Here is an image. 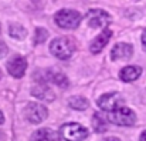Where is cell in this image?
I'll return each instance as SVG.
<instances>
[{
    "mask_svg": "<svg viewBox=\"0 0 146 141\" xmlns=\"http://www.w3.org/2000/svg\"><path fill=\"white\" fill-rule=\"evenodd\" d=\"M74 43L70 37H58L54 39L50 44L51 53L60 60H68L74 53Z\"/></svg>",
    "mask_w": 146,
    "mask_h": 141,
    "instance_id": "obj_1",
    "label": "cell"
},
{
    "mask_svg": "<svg viewBox=\"0 0 146 141\" xmlns=\"http://www.w3.org/2000/svg\"><path fill=\"white\" fill-rule=\"evenodd\" d=\"M106 121H111V123H113V124H116V126L129 127V126H133V124H135L136 115H135V113H133L131 108H128V107H118L116 110L108 113Z\"/></svg>",
    "mask_w": 146,
    "mask_h": 141,
    "instance_id": "obj_2",
    "label": "cell"
},
{
    "mask_svg": "<svg viewBox=\"0 0 146 141\" xmlns=\"http://www.w3.org/2000/svg\"><path fill=\"white\" fill-rule=\"evenodd\" d=\"M60 136L65 141H82L88 137V131L78 123H67L61 126Z\"/></svg>",
    "mask_w": 146,
    "mask_h": 141,
    "instance_id": "obj_3",
    "label": "cell"
},
{
    "mask_svg": "<svg viewBox=\"0 0 146 141\" xmlns=\"http://www.w3.org/2000/svg\"><path fill=\"white\" fill-rule=\"evenodd\" d=\"M55 23L61 27V29H75L80 26L82 16L75 11V10H70V9H64L57 11L55 14Z\"/></svg>",
    "mask_w": 146,
    "mask_h": 141,
    "instance_id": "obj_4",
    "label": "cell"
},
{
    "mask_svg": "<svg viewBox=\"0 0 146 141\" xmlns=\"http://www.w3.org/2000/svg\"><path fill=\"white\" fill-rule=\"evenodd\" d=\"M24 115L26 118L33 123V124H38L41 121H44L48 115V111L44 105L38 104V103H30L27 104V107L24 108Z\"/></svg>",
    "mask_w": 146,
    "mask_h": 141,
    "instance_id": "obj_5",
    "label": "cell"
},
{
    "mask_svg": "<svg viewBox=\"0 0 146 141\" xmlns=\"http://www.w3.org/2000/svg\"><path fill=\"white\" fill-rule=\"evenodd\" d=\"M87 24L92 29H97V27H102L105 29L109 23H111V17L106 11L101 10V9H92L87 13Z\"/></svg>",
    "mask_w": 146,
    "mask_h": 141,
    "instance_id": "obj_6",
    "label": "cell"
},
{
    "mask_svg": "<svg viewBox=\"0 0 146 141\" xmlns=\"http://www.w3.org/2000/svg\"><path fill=\"white\" fill-rule=\"evenodd\" d=\"M98 107L104 111H113L118 107H122L123 104V98L121 97V94L118 93H109V94H102L97 100Z\"/></svg>",
    "mask_w": 146,
    "mask_h": 141,
    "instance_id": "obj_7",
    "label": "cell"
},
{
    "mask_svg": "<svg viewBox=\"0 0 146 141\" xmlns=\"http://www.w3.org/2000/svg\"><path fill=\"white\" fill-rule=\"evenodd\" d=\"M26 68H27V61L21 56H14L7 61V71L16 79L23 77L26 73Z\"/></svg>",
    "mask_w": 146,
    "mask_h": 141,
    "instance_id": "obj_8",
    "label": "cell"
},
{
    "mask_svg": "<svg viewBox=\"0 0 146 141\" xmlns=\"http://www.w3.org/2000/svg\"><path fill=\"white\" fill-rule=\"evenodd\" d=\"M133 54V47L128 43H118L111 50V58L113 61L118 60H129Z\"/></svg>",
    "mask_w": 146,
    "mask_h": 141,
    "instance_id": "obj_9",
    "label": "cell"
},
{
    "mask_svg": "<svg viewBox=\"0 0 146 141\" xmlns=\"http://www.w3.org/2000/svg\"><path fill=\"white\" fill-rule=\"evenodd\" d=\"M141 74H142V68L139 66H126L121 70L119 77L125 83H132V81L138 80L141 77Z\"/></svg>",
    "mask_w": 146,
    "mask_h": 141,
    "instance_id": "obj_10",
    "label": "cell"
},
{
    "mask_svg": "<svg viewBox=\"0 0 146 141\" xmlns=\"http://www.w3.org/2000/svg\"><path fill=\"white\" fill-rule=\"evenodd\" d=\"M111 36H112V32H111L109 29H104V30H102V33H101L97 39H95V40L91 43V46H90L91 53H92V54H97V53H99L104 47L108 44V42H109Z\"/></svg>",
    "mask_w": 146,
    "mask_h": 141,
    "instance_id": "obj_11",
    "label": "cell"
},
{
    "mask_svg": "<svg viewBox=\"0 0 146 141\" xmlns=\"http://www.w3.org/2000/svg\"><path fill=\"white\" fill-rule=\"evenodd\" d=\"M31 94H33L34 97H37V98H40V100H43V101H48V103L55 98L52 90L50 89L48 86H46V84H37V86L31 90Z\"/></svg>",
    "mask_w": 146,
    "mask_h": 141,
    "instance_id": "obj_12",
    "label": "cell"
},
{
    "mask_svg": "<svg viewBox=\"0 0 146 141\" xmlns=\"http://www.w3.org/2000/svg\"><path fill=\"white\" fill-rule=\"evenodd\" d=\"M46 74V80L51 81L60 87H68V79L64 76V73L61 71H57V70H47Z\"/></svg>",
    "mask_w": 146,
    "mask_h": 141,
    "instance_id": "obj_13",
    "label": "cell"
},
{
    "mask_svg": "<svg viewBox=\"0 0 146 141\" xmlns=\"http://www.w3.org/2000/svg\"><path fill=\"white\" fill-rule=\"evenodd\" d=\"M30 141H58V137L52 130L41 128L33 133V136L30 137Z\"/></svg>",
    "mask_w": 146,
    "mask_h": 141,
    "instance_id": "obj_14",
    "label": "cell"
},
{
    "mask_svg": "<svg viewBox=\"0 0 146 141\" xmlns=\"http://www.w3.org/2000/svg\"><path fill=\"white\" fill-rule=\"evenodd\" d=\"M92 128L97 131V133H105L106 128H108V121L106 118H104L101 114L95 113L92 115Z\"/></svg>",
    "mask_w": 146,
    "mask_h": 141,
    "instance_id": "obj_15",
    "label": "cell"
},
{
    "mask_svg": "<svg viewBox=\"0 0 146 141\" xmlns=\"http://www.w3.org/2000/svg\"><path fill=\"white\" fill-rule=\"evenodd\" d=\"M68 104H70L71 108L80 110V111L88 108V100L85 97H82V95H74V97H71L70 101H68Z\"/></svg>",
    "mask_w": 146,
    "mask_h": 141,
    "instance_id": "obj_16",
    "label": "cell"
},
{
    "mask_svg": "<svg viewBox=\"0 0 146 141\" xmlns=\"http://www.w3.org/2000/svg\"><path fill=\"white\" fill-rule=\"evenodd\" d=\"M9 34H10V37H13V39L21 40V39L26 37L27 32H26V29H24L23 26H20V24H11V26L9 27Z\"/></svg>",
    "mask_w": 146,
    "mask_h": 141,
    "instance_id": "obj_17",
    "label": "cell"
},
{
    "mask_svg": "<svg viewBox=\"0 0 146 141\" xmlns=\"http://www.w3.org/2000/svg\"><path fill=\"white\" fill-rule=\"evenodd\" d=\"M47 37H48V33H47L46 29H43V27H37V29H36V36H34V39H36L34 43H36V44L44 43Z\"/></svg>",
    "mask_w": 146,
    "mask_h": 141,
    "instance_id": "obj_18",
    "label": "cell"
},
{
    "mask_svg": "<svg viewBox=\"0 0 146 141\" xmlns=\"http://www.w3.org/2000/svg\"><path fill=\"white\" fill-rule=\"evenodd\" d=\"M7 51H9V48H7V46H6V43L0 40V58L4 57V56L7 54Z\"/></svg>",
    "mask_w": 146,
    "mask_h": 141,
    "instance_id": "obj_19",
    "label": "cell"
},
{
    "mask_svg": "<svg viewBox=\"0 0 146 141\" xmlns=\"http://www.w3.org/2000/svg\"><path fill=\"white\" fill-rule=\"evenodd\" d=\"M142 46H143V48H145V51H146V30L143 32V34H142Z\"/></svg>",
    "mask_w": 146,
    "mask_h": 141,
    "instance_id": "obj_20",
    "label": "cell"
},
{
    "mask_svg": "<svg viewBox=\"0 0 146 141\" xmlns=\"http://www.w3.org/2000/svg\"><path fill=\"white\" fill-rule=\"evenodd\" d=\"M102 141H121V140H118L115 137H109V138H105V140H102Z\"/></svg>",
    "mask_w": 146,
    "mask_h": 141,
    "instance_id": "obj_21",
    "label": "cell"
},
{
    "mask_svg": "<svg viewBox=\"0 0 146 141\" xmlns=\"http://www.w3.org/2000/svg\"><path fill=\"white\" fill-rule=\"evenodd\" d=\"M141 141H146V131H143L141 134Z\"/></svg>",
    "mask_w": 146,
    "mask_h": 141,
    "instance_id": "obj_22",
    "label": "cell"
},
{
    "mask_svg": "<svg viewBox=\"0 0 146 141\" xmlns=\"http://www.w3.org/2000/svg\"><path fill=\"white\" fill-rule=\"evenodd\" d=\"M3 121H4V117H3V113L0 111V124H3Z\"/></svg>",
    "mask_w": 146,
    "mask_h": 141,
    "instance_id": "obj_23",
    "label": "cell"
},
{
    "mask_svg": "<svg viewBox=\"0 0 146 141\" xmlns=\"http://www.w3.org/2000/svg\"><path fill=\"white\" fill-rule=\"evenodd\" d=\"M0 77H1V74H0Z\"/></svg>",
    "mask_w": 146,
    "mask_h": 141,
    "instance_id": "obj_24",
    "label": "cell"
}]
</instances>
